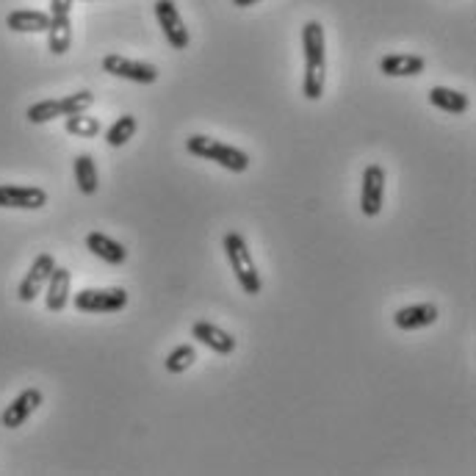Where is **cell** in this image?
Masks as SVG:
<instances>
[{
  "label": "cell",
  "instance_id": "1",
  "mask_svg": "<svg viewBox=\"0 0 476 476\" xmlns=\"http://www.w3.org/2000/svg\"><path fill=\"white\" fill-rule=\"evenodd\" d=\"M302 48H305L302 94L308 100H321L324 78H327V45H324V25L319 20L305 22V28H302Z\"/></svg>",
  "mask_w": 476,
  "mask_h": 476
},
{
  "label": "cell",
  "instance_id": "2",
  "mask_svg": "<svg viewBox=\"0 0 476 476\" xmlns=\"http://www.w3.org/2000/svg\"><path fill=\"white\" fill-rule=\"evenodd\" d=\"M186 150L192 156H197V158L213 161V164H219V166L228 169V172H236V175H241V172L249 169V156L244 150L230 148V144L219 141V139H211V136H202V133H197V136H192L186 141Z\"/></svg>",
  "mask_w": 476,
  "mask_h": 476
},
{
  "label": "cell",
  "instance_id": "3",
  "mask_svg": "<svg viewBox=\"0 0 476 476\" xmlns=\"http://www.w3.org/2000/svg\"><path fill=\"white\" fill-rule=\"evenodd\" d=\"M222 247H225V255H228L230 269H233L238 285L244 288V294L258 297V294H261V288H264V283H261L258 269H255L252 252H249L244 236H241V233H228L225 241H222Z\"/></svg>",
  "mask_w": 476,
  "mask_h": 476
},
{
  "label": "cell",
  "instance_id": "4",
  "mask_svg": "<svg viewBox=\"0 0 476 476\" xmlns=\"http://www.w3.org/2000/svg\"><path fill=\"white\" fill-rule=\"evenodd\" d=\"M128 305L125 288H84L76 294V308L81 313H117Z\"/></svg>",
  "mask_w": 476,
  "mask_h": 476
},
{
  "label": "cell",
  "instance_id": "5",
  "mask_svg": "<svg viewBox=\"0 0 476 476\" xmlns=\"http://www.w3.org/2000/svg\"><path fill=\"white\" fill-rule=\"evenodd\" d=\"M103 72H108V76H114V78L141 84V86H150V84L158 81V67L136 61V58H125V56H117V53H108L103 58Z\"/></svg>",
  "mask_w": 476,
  "mask_h": 476
},
{
  "label": "cell",
  "instance_id": "6",
  "mask_svg": "<svg viewBox=\"0 0 476 476\" xmlns=\"http://www.w3.org/2000/svg\"><path fill=\"white\" fill-rule=\"evenodd\" d=\"M385 202V169L380 164H369L363 172V186H360V211L363 216H380Z\"/></svg>",
  "mask_w": 476,
  "mask_h": 476
},
{
  "label": "cell",
  "instance_id": "7",
  "mask_svg": "<svg viewBox=\"0 0 476 476\" xmlns=\"http://www.w3.org/2000/svg\"><path fill=\"white\" fill-rule=\"evenodd\" d=\"M156 17H158V25L164 28L166 42L175 50H186L192 36H189V28H186V22H183V17L172 0H156Z\"/></svg>",
  "mask_w": 476,
  "mask_h": 476
},
{
  "label": "cell",
  "instance_id": "8",
  "mask_svg": "<svg viewBox=\"0 0 476 476\" xmlns=\"http://www.w3.org/2000/svg\"><path fill=\"white\" fill-rule=\"evenodd\" d=\"M53 269H56V258H53L50 252L36 255V261L31 264L28 274L22 277V283H20V288H17V297H20V302H33L36 297H40V291L48 285V280H50Z\"/></svg>",
  "mask_w": 476,
  "mask_h": 476
},
{
  "label": "cell",
  "instance_id": "9",
  "mask_svg": "<svg viewBox=\"0 0 476 476\" xmlns=\"http://www.w3.org/2000/svg\"><path fill=\"white\" fill-rule=\"evenodd\" d=\"M48 205V192L40 186H14V183H0V208L17 211H40Z\"/></svg>",
  "mask_w": 476,
  "mask_h": 476
},
{
  "label": "cell",
  "instance_id": "10",
  "mask_svg": "<svg viewBox=\"0 0 476 476\" xmlns=\"http://www.w3.org/2000/svg\"><path fill=\"white\" fill-rule=\"evenodd\" d=\"M42 405V391L40 388H28V391H22L12 405L4 410V416H0V424H4L6 429H17V427H22L28 418H31V413Z\"/></svg>",
  "mask_w": 476,
  "mask_h": 476
},
{
  "label": "cell",
  "instance_id": "11",
  "mask_svg": "<svg viewBox=\"0 0 476 476\" xmlns=\"http://www.w3.org/2000/svg\"><path fill=\"white\" fill-rule=\"evenodd\" d=\"M192 338H197L202 346H208L216 355H230L236 349V338L230 333H225L222 327H216L211 321H194L192 327Z\"/></svg>",
  "mask_w": 476,
  "mask_h": 476
},
{
  "label": "cell",
  "instance_id": "12",
  "mask_svg": "<svg viewBox=\"0 0 476 476\" xmlns=\"http://www.w3.org/2000/svg\"><path fill=\"white\" fill-rule=\"evenodd\" d=\"M435 321H437V308L432 302L408 305V308H399L393 313V324L399 329H405V333H413V329H424V327H429Z\"/></svg>",
  "mask_w": 476,
  "mask_h": 476
},
{
  "label": "cell",
  "instance_id": "13",
  "mask_svg": "<svg viewBox=\"0 0 476 476\" xmlns=\"http://www.w3.org/2000/svg\"><path fill=\"white\" fill-rule=\"evenodd\" d=\"M424 69H427V61L413 53H393L380 61V72H385L388 78H413V76H421Z\"/></svg>",
  "mask_w": 476,
  "mask_h": 476
},
{
  "label": "cell",
  "instance_id": "14",
  "mask_svg": "<svg viewBox=\"0 0 476 476\" xmlns=\"http://www.w3.org/2000/svg\"><path fill=\"white\" fill-rule=\"evenodd\" d=\"M86 249L92 255H97L100 261H105L108 266H122L128 261V249L105 233H89L86 236Z\"/></svg>",
  "mask_w": 476,
  "mask_h": 476
},
{
  "label": "cell",
  "instance_id": "15",
  "mask_svg": "<svg viewBox=\"0 0 476 476\" xmlns=\"http://www.w3.org/2000/svg\"><path fill=\"white\" fill-rule=\"evenodd\" d=\"M69 285H72V272L64 266H56L50 280H48V294H45V305L50 313H61L69 302Z\"/></svg>",
  "mask_w": 476,
  "mask_h": 476
},
{
  "label": "cell",
  "instance_id": "16",
  "mask_svg": "<svg viewBox=\"0 0 476 476\" xmlns=\"http://www.w3.org/2000/svg\"><path fill=\"white\" fill-rule=\"evenodd\" d=\"M9 31L14 33H48L50 28V14L36 12V9H17L6 17Z\"/></svg>",
  "mask_w": 476,
  "mask_h": 476
},
{
  "label": "cell",
  "instance_id": "17",
  "mask_svg": "<svg viewBox=\"0 0 476 476\" xmlns=\"http://www.w3.org/2000/svg\"><path fill=\"white\" fill-rule=\"evenodd\" d=\"M427 94H429V103H432L435 108H441V112H446V114H452V117L465 114L468 108H471L468 94L454 92V89H446V86H432Z\"/></svg>",
  "mask_w": 476,
  "mask_h": 476
},
{
  "label": "cell",
  "instance_id": "18",
  "mask_svg": "<svg viewBox=\"0 0 476 476\" xmlns=\"http://www.w3.org/2000/svg\"><path fill=\"white\" fill-rule=\"evenodd\" d=\"M76 183H78V189L81 194L92 197L97 194V186H100V180H97V164L89 153H81L76 158Z\"/></svg>",
  "mask_w": 476,
  "mask_h": 476
},
{
  "label": "cell",
  "instance_id": "19",
  "mask_svg": "<svg viewBox=\"0 0 476 476\" xmlns=\"http://www.w3.org/2000/svg\"><path fill=\"white\" fill-rule=\"evenodd\" d=\"M72 45V25L69 17H50V28H48V48L56 56H64Z\"/></svg>",
  "mask_w": 476,
  "mask_h": 476
},
{
  "label": "cell",
  "instance_id": "20",
  "mask_svg": "<svg viewBox=\"0 0 476 476\" xmlns=\"http://www.w3.org/2000/svg\"><path fill=\"white\" fill-rule=\"evenodd\" d=\"M139 130V122L133 114H122L112 128L105 130V141H108V148H125V144L136 136Z\"/></svg>",
  "mask_w": 476,
  "mask_h": 476
},
{
  "label": "cell",
  "instance_id": "21",
  "mask_svg": "<svg viewBox=\"0 0 476 476\" xmlns=\"http://www.w3.org/2000/svg\"><path fill=\"white\" fill-rule=\"evenodd\" d=\"M64 130L72 133V136H78V139H94L103 130V125H100L97 117H86V112H84V114L64 117Z\"/></svg>",
  "mask_w": 476,
  "mask_h": 476
},
{
  "label": "cell",
  "instance_id": "22",
  "mask_svg": "<svg viewBox=\"0 0 476 476\" xmlns=\"http://www.w3.org/2000/svg\"><path fill=\"white\" fill-rule=\"evenodd\" d=\"M194 360H197L194 346H192V344H180V346H175V349L166 355L164 369H166L169 374H183L186 369H192V363H194Z\"/></svg>",
  "mask_w": 476,
  "mask_h": 476
},
{
  "label": "cell",
  "instance_id": "23",
  "mask_svg": "<svg viewBox=\"0 0 476 476\" xmlns=\"http://www.w3.org/2000/svg\"><path fill=\"white\" fill-rule=\"evenodd\" d=\"M28 122L33 125H45V122H53L56 117H64L61 112V100H42V103H33L28 112H25Z\"/></svg>",
  "mask_w": 476,
  "mask_h": 476
},
{
  "label": "cell",
  "instance_id": "24",
  "mask_svg": "<svg viewBox=\"0 0 476 476\" xmlns=\"http://www.w3.org/2000/svg\"><path fill=\"white\" fill-rule=\"evenodd\" d=\"M92 105H94V92H89V89H81V92H76V94L61 97V112H64V117H69V114H84V112H89Z\"/></svg>",
  "mask_w": 476,
  "mask_h": 476
},
{
  "label": "cell",
  "instance_id": "25",
  "mask_svg": "<svg viewBox=\"0 0 476 476\" xmlns=\"http://www.w3.org/2000/svg\"><path fill=\"white\" fill-rule=\"evenodd\" d=\"M76 0H50V17H69Z\"/></svg>",
  "mask_w": 476,
  "mask_h": 476
},
{
  "label": "cell",
  "instance_id": "26",
  "mask_svg": "<svg viewBox=\"0 0 476 476\" xmlns=\"http://www.w3.org/2000/svg\"><path fill=\"white\" fill-rule=\"evenodd\" d=\"M255 4H261V0H233V6H238V9H249Z\"/></svg>",
  "mask_w": 476,
  "mask_h": 476
}]
</instances>
